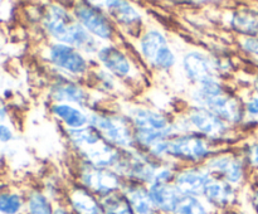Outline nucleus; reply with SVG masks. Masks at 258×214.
I'll list each match as a JSON object with an SVG mask.
<instances>
[{
  "label": "nucleus",
  "instance_id": "f3484780",
  "mask_svg": "<svg viewBox=\"0 0 258 214\" xmlns=\"http://www.w3.org/2000/svg\"><path fill=\"white\" fill-rule=\"evenodd\" d=\"M212 170L222 174L231 183H238L243 175L242 164L231 156H221L209 161Z\"/></svg>",
  "mask_w": 258,
  "mask_h": 214
},
{
  "label": "nucleus",
  "instance_id": "393cba45",
  "mask_svg": "<svg viewBox=\"0 0 258 214\" xmlns=\"http://www.w3.org/2000/svg\"><path fill=\"white\" fill-rule=\"evenodd\" d=\"M28 211L29 214H54L48 199L38 191L30 194L28 200Z\"/></svg>",
  "mask_w": 258,
  "mask_h": 214
},
{
  "label": "nucleus",
  "instance_id": "39448f33",
  "mask_svg": "<svg viewBox=\"0 0 258 214\" xmlns=\"http://www.w3.org/2000/svg\"><path fill=\"white\" fill-rule=\"evenodd\" d=\"M196 101H198L201 105L207 106L211 112L223 120L231 121V122H237L242 118V107L238 101L234 100L233 97L218 93V95H204V93L198 92L196 95Z\"/></svg>",
  "mask_w": 258,
  "mask_h": 214
},
{
  "label": "nucleus",
  "instance_id": "f257e3e1",
  "mask_svg": "<svg viewBox=\"0 0 258 214\" xmlns=\"http://www.w3.org/2000/svg\"><path fill=\"white\" fill-rule=\"evenodd\" d=\"M45 28L58 40L75 47H87L92 43L85 28L73 22L70 14L60 7L54 5L50 8L49 14L45 18Z\"/></svg>",
  "mask_w": 258,
  "mask_h": 214
},
{
  "label": "nucleus",
  "instance_id": "7c9ffc66",
  "mask_svg": "<svg viewBox=\"0 0 258 214\" xmlns=\"http://www.w3.org/2000/svg\"><path fill=\"white\" fill-rule=\"evenodd\" d=\"M54 214H70V213H68V211L66 210V209H63V208H58V209H55Z\"/></svg>",
  "mask_w": 258,
  "mask_h": 214
},
{
  "label": "nucleus",
  "instance_id": "aec40b11",
  "mask_svg": "<svg viewBox=\"0 0 258 214\" xmlns=\"http://www.w3.org/2000/svg\"><path fill=\"white\" fill-rule=\"evenodd\" d=\"M55 115L59 118H62L66 123H67L68 127L72 128H81L87 123V117L83 115L81 111H78L77 108L71 107L68 105H57L53 107Z\"/></svg>",
  "mask_w": 258,
  "mask_h": 214
},
{
  "label": "nucleus",
  "instance_id": "cd10ccee",
  "mask_svg": "<svg viewBox=\"0 0 258 214\" xmlns=\"http://www.w3.org/2000/svg\"><path fill=\"white\" fill-rule=\"evenodd\" d=\"M0 136H2V141H8L12 138V132H10V130H8L7 126L3 125L0 128Z\"/></svg>",
  "mask_w": 258,
  "mask_h": 214
},
{
  "label": "nucleus",
  "instance_id": "7ed1b4c3",
  "mask_svg": "<svg viewBox=\"0 0 258 214\" xmlns=\"http://www.w3.org/2000/svg\"><path fill=\"white\" fill-rule=\"evenodd\" d=\"M153 151L158 155L170 154L181 159H202L208 155V146L204 140L197 136H183L171 141H160L153 146Z\"/></svg>",
  "mask_w": 258,
  "mask_h": 214
},
{
  "label": "nucleus",
  "instance_id": "c85d7f7f",
  "mask_svg": "<svg viewBox=\"0 0 258 214\" xmlns=\"http://www.w3.org/2000/svg\"><path fill=\"white\" fill-rule=\"evenodd\" d=\"M251 161L258 166V144L251 148Z\"/></svg>",
  "mask_w": 258,
  "mask_h": 214
},
{
  "label": "nucleus",
  "instance_id": "1a4fd4ad",
  "mask_svg": "<svg viewBox=\"0 0 258 214\" xmlns=\"http://www.w3.org/2000/svg\"><path fill=\"white\" fill-rule=\"evenodd\" d=\"M184 68L189 77L194 81H198L202 85L208 82H214L216 77V67L211 59L202 55L201 53H189L184 58Z\"/></svg>",
  "mask_w": 258,
  "mask_h": 214
},
{
  "label": "nucleus",
  "instance_id": "c756f323",
  "mask_svg": "<svg viewBox=\"0 0 258 214\" xmlns=\"http://www.w3.org/2000/svg\"><path fill=\"white\" fill-rule=\"evenodd\" d=\"M252 204H253L254 209L258 211V190L253 194V196H252Z\"/></svg>",
  "mask_w": 258,
  "mask_h": 214
},
{
  "label": "nucleus",
  "instance_id": "412c9836",
  "mask_svg": "<svg viewBox=\"0 0 258 214\" xmlns=\"http://www.w3.org/2000/svg\"><path fill=\"white\" fill-rule=\"evenodd\" d=\"M106 4L110 8L111 14L113 15L116 20L123 24H134L139 22L140 17L136 13V10L126 2H107Z\"/></svg>",
  "mask_w": 258,
  "mask_h": 214
},
{
  "label": "nucleus",
  "instance_id": "bb28decb",
  "mask_svg": "<svg viewBox=\"0 0 258 214\" xmlns=\"http://www.w3.org/2000/svg\"><path fill=\"white\" fill-rule=\"evenodd\" d=\"M243 48L251 54L258 55V38H247L243 43Z\"/></svg>",
  "mask_w": 258,
  "mask_h": 214
},
{
  "label": "nucleus",
  "instance_id": "4be33fe9",
  "mask_svg": "<svg viewBox=\"0 0 258 214\" xmlns=\"http://www.w3.org/2000/svg\"><path fill=\"white\" fill-rule=\"evenodd\" d=\"M102 208L105 214H135L126 196L113 194L103 199Z\"/></svg>",
  "mask_w": 258,
  "mask_h": 214
},
{
  "label": "nucleus",
  "instance_id": "dca6fc26",
  "mask_svg": "<svg viewBox=\"0 0 258 214\" xmlns=\"http://www.w3.org/2000/svg\"><path fill=\"white\" fill-rule=\"evenodd\" d=\"M70 201L76 214H103L102 205L85 189H76Z\"/></svg>",
  "mask_w": 258,
  "mask_h": 214
},
{
  "label": "nucleus",
  "instance_id": "423d86ee",
  "mask_svg": "<svg viewBox=\"0 0 258 214\" xmlns=\"http://www.w3.org/2000/svg\"><path fill=\"white\" fill-rule=\"evenodd\" d=\"M92 123L111 142L118 146H125V148L133 144V137H131L128 126L122 118L98 115L93 116Z\"/></svg>",
  "mask_w": 258,
  "mask_h": 214
},
{
  "label": "nucleus",
  "instance_id": "b1692460",
  "mask_svg": "<svg viewBox=\"0 0 258 214\" xmlns=\"http://www.w3.org/2000/svg\"><path fill=\"white\" fill-rule=\"evenodd\" d=\"M174 214H208L198 198L191 195H183L176 205Z\"/></svg>",
  "mask_w": 258,
  "mask_h": 214
},
{
  "label": "nucleus",
  "instance_id": "2eb2a0df",
  "mask_svg": "<svg viewBox=\"0 0 258 214\" xmlns=\"http://www.w3.org/2000/svg\"><path fill=\"white\" fill-rule=\"evenodd\" d=\"M98 58L111 72L117 76H126L131 69L130 62L127 58L118 49L113 47H106L98 52Z\"/></svg>",
  "mask_w": 258,
  "mask_h": 214
},
{
  "label": "nucleus",
  "instance_id": "a211bd4d",
  "mask_svg": "<svg viewBox=\"0 0 258 214\" xmlns=\"http://www.w3.org/2000/svg\"><path fill=\"white\" fill-rule=\"evenodd\" d=\"M203 194L212 204L217 206L227 205L234 199V191L232 186L222 180H209Z\"/></svg>",
  "mask_w": 258,
  "mask_h": 214
},
{
  "label": "nucleus",
  "instance_id": "6e6552de",
  "mask_svg": "<svg viewBox=\"0 0 258 214\" xmlns=\"http://www.w3.org/2000/svg\"><path fill=\"white\" fill-rule=\"evenodd\" d=\"M82 180L87 188L100 195L111 194L120 185V180L115 174L101 168L86 169L82 174Z\"/></svg>",
  "mask_w": 258,
  "mask_h": 214
},
{
  "label": "nucleus",
  "instance_id": "6ab92c4d",
  "mask_svg": "<svg viewBox=\"0 0 258 214\" xmlns=\"http://www.w3.org/2000/svg\"><path fill=\"white\" fill-rule=\"evenodd\" d=\"M128 203L135 214H155V204L150 191L143 188H130L126 194Z\"/></svg>",
  "mask_w": 258,
  "mask_h": 214
},
{
  "label": "nucleus",
  "instance_id": "0eeeda50",
  "mask_svg": "<svg viewBox=\"0 0 258 214\" xmlns=\"http://www.w3.org/2000/svg\"><path fill=\"white\" fill-rule=\"evenodd\" d=\"M75 14L81 24L86 29L90 30L92 34L100 38H110L112 34V29H111L108 20L95 8L87 4H80L76 7Z\"/></svg>",
  "mask_w": 258,
  "mask_h": 214
},
{
  "label": "nucleus",
  "instance_id": "9b49d317",
  "mask_svg": "<svg viewBox=\"0 0 258 214\" xmlns=\"http://www.w3.org/2000/svg\"><path fill=\"white\" fill-rule=\"evenodd\" d=\"M134 122L141 133L166 136L170 132L171 127L164 116L149 110H138L134 112Z\"/></svg>",
  "mask_w": 258,
  "mask_h": 214
},
{
  "label": "nucleus",
  "instance_id": "5701e85b",
  "mask_svg": "<svg viewBox=\"0 0 258 214\" xmlns=\"http://www.w3.org/2000/svg\"><path fill=\"white\" fill-rule=\"evenodd\" d=\"M53 96L57 100L72 101V102H83L85 100L83 91L72 83H60L55 86L53 90Z\"/></svg>",
  "mask_w": 258,
  "mask_h": 214
},
{
  "label": "nucleus",
  "instance_id": "a878e982",
  "mask_svg": "<svg viewBox=\"0 0 258 214\" xmlns=\"http://www.w3.org/2000/svg\"><path fill=\"white\" fill-rule=\"evenodd\" d=\"M22 208V199L17 194H2L0 209L4 214H17Z\"/></svg>",
  "mask_w": 258,
  "mask_h": 214
},
{
  "label": "nucleus",
  "instance_id": "f8f14e48",
  "mask_svg": "<svg viewBox=\"0 0 258 214\" xmlns=\"http://www.w3.org/2000/svg\"><path fill=\"white\" fill-rule=\"evenodd\" d=\"M209 176L202 169H191V170L183 171L176 178L175 188L180 193V195H198L204 193L207 184L209 183Z\"/></svg>",
  "mask_w": 258,
  "mask_h": 214
},
{
  "label": "nucleus",
  "instance_id": "ddd939ff",
  "mask_svg": "<svg viewBox=\"0 0 258 214\" xmlns=\"http://www.w3.org/2000/svg\"><path fill=\"white\" fill-rule=\"evenodd\" d=\"M150 195L158 209L165 213H174L181 195L178 189L166 183H155L150 188Z\"/></svg>",
  "mask_w": 258,
  "mask_h": 214
},
{
  "label": "nucleus",
  "instance_id": "f03ea898",
  "mask_svg": "<svg viewBox=\"0 0 258 214\" xmlns=\"http://www.w3.org/2000/svg\"><path fill=\"white\" fill-rule=\"evenodd\" d=\"M72 140L81 153L97 168H103L115 164L117 153L103 140L93 127L81 128L73 131Z\"/></svg>",
  "mask_w": 258,
  "mask_h": 214
},
{
  "label": "nucleus",
  "instance_id": "20e7f679",
  "mask_svg": "<svg viewBox=\"0 0 258 214\" xmlns=\"http://www.w3.org/2000/svg\"><path fill=\"white\" fill-rule=\"evenodd\" d=\"M141 50L146 59H149L151 64L158 68L171 67L175 60L173 52L166 44L164 35L155 30L144 35L141 39Z\"/></svg>",
  "mask_w": 258,
  "mask_h": 214
},
{
  "label": "nucleus",
  "instance_id": "4468645a",
  "mask_svg": "<svg viewBox=\"0 0 258 214\" xmlns=\"http://www.w3.org/2000/svg\"><path fill=\"white\" fill-rule=\"evenodd\" d=\"M190 121L202 132L211 137H219L226 132V126H224L222 118L204 108L194 111L190 115Z\"/></svg>",
  "mask_w": 258,
  "mask_h": 214
},
{
  "label": "nucleus",
  "instance_id": "9d476101",
  "mask_svg": "<svg viewBox=\"0 0 258 214\" xmlns=\"http://www.w3.org/2000/svg\"><path fill=\"white\" fill-rule=\"evenodd\" d=\"M50 59L58 67L71 73H83L86 70V60L72 47L64 44L53 45L50 49Z\"/></svg>",
  "mask_w": 258,
  "mask_h": 214
}]
</instances>
